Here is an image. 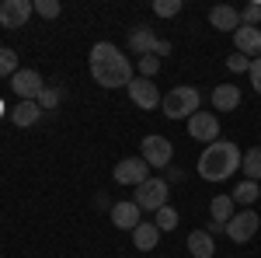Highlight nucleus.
<instances>
[{"instance_id":"7","label":"nucleus","mask_w":261,"mask_h":258,"mask_svg":"<svg viewBox=\"0 0 261 258\" xmlns=\"http://www.w3.org/2000/svg\"><path fill=\"white\" fill-rule=\"evenodd\" d=\"M125 91H129L133 105H136V108H143V112H153V108L164 101V95L157 91V84H153V80H146V77H133Z\"/></svg>"},{"instance_id":"24","label":"nucleus","mask_w":261,"mask_h":258,"mask_svg":"<svg viewBox=\"0 0 261 258\" xmlns=\"http://www.w3.org/2000/svg\"><path fill=\"white\" fill-rule=\"evenodd\" d=\"M21 66H18V53L14 49H7V45H0V77H14Z\"/></svg>"},{"instance_id":"3","label":"nucleus","mask_w":261,"mask_h":258,"mask_svg":"<svg viewBox=\"0 0 261 258\" xmlns=\"http://www.w3.org/2000/svg\"><path fill=\"white\" fill-rule=\"evenodd\" d=\"M199 101L202 95L192 87V84H178L174 91H167L161 101V108H164V115L171 122H178V119H192L195 112H199Z\"/></svg>"},{"instance_id":"29","label":"nucleus","mask_w":261,"mask_h":258,"mask_svg":"<svg viewBox=\"0 0 261 258\" xmlns=\"http://www.w3.org/2000/svg\"><path fill=\"white\" fill-rule=\"evenodd\" d=\"M60 0H35V14L39 18H60Z\"/></svg>"},{"instance_id":"17","label":"nucleus","mask_w":261,"mask_h":258,"mask_svg":"<svg viewBox=\"0 0 261 258\" xmlns=\"http://www.w3.org/2000/svg\"><path fill=\"white\" fill-rule=\"evenodd\" d=\"M157 241H161V227H157L153 220H143L140 227L133 230V244H136V251H153Z\"/></svg>"},{"instance_id":"16","label":"nucleus","mask_w":261,"mask_h":258,"mask_svg":"<svg viewBox=\"0 0 261 258\" xmlns=\"http://www.w3.org/2000/svg\"><path fill=\"white\" fill-rule=\"evenodd\" d=\"M241 105V87L237 84H220L213 87V108L216 112H233Z\"/></svg>"},{"instance_id":"2","label":"nucleus","mask_w":261,"mask_h":258,"mask_svg":"<svg viewBox=\"0 0 261 258\" xmlns=\"http://www.w3.org/2000/svg\"><path fill=\"white\" fill-rule=\"evenodd\" d=\"M241 147L233 143V139H216V143H209L205 150L199 154V175L205 181H226L233 171H241Z\"/></svg>"},{"instance_id":"8","label":"nucleus","mask_w":261,"mask_h":258,"mask_svg":"<svg viewBox=\"0 0 261 258\" xmlns=\"http://www.w3.org/2000/svg\"><path fill=\"white\" fill-rule=\"evenodd\" d=\"M112 178L119 181V185H143V181L150 178V164L143 157H125V160H119L115 164V171H112Z\"/></svg>"},{"instance_id":"20","label":"nucleus","mask_w":261,"mask_h":258,"mask_svg":"<svg viewBox=\"0 0 261 258\" xmlns=\"http://www.w3.org/2000/svg\"><path fill=\"white\" fill-rule=\"evenodd\" d=\"M230 199H233V202H241V206H251V202H258V199H261V185H258V181H247V178H244L241 185L230 192Z\"/></svg>"},{"instance_id":"30","label":"nucleus","mask_w":261,"mask_h":258,"mask_svg":"<svg viewBox=\"0 0 261 258\" xmlns=\"http://www.w3.org/2000/svg\"><path fill=\"white\" fill-rule=\"evenodd\" d=\"M226 70H230V74H247V70H251V60L241 56V53H233V56H226Z\"/></svg>"},{"instance_id":"26","label":"nucleus","mask_w":261,"mask_h":258,"mask_svg":"<svg viewBox=\"0 0 261 258\" xmlns=\"http://www.w3.org/2000/svg\"><path fill=\"white\" fill-rule=\"evenodd\" d=\"M153 14L157 18H174V14H181V0H153Z\"/></svg>"},{"instance_id":"6","label":"nucleus","mask_w":261,"mask_h":258,"mask_svg":"<svg viewBox=\"0 0 261 258\" xmlns=\"http://www.w3.org/2000/svg\"><path fill=\"white\" fill-rule=\"evenodd\" d=\"M261 227V217L254 209H241V213H233V220L226 223V238L233 241V244H247V241L258 234Z\"/></svg>"},{"instance_id":"14","label":"nucleus","mask_w":261,"mask_h":258,"mask_svg":"<svg viewBox=\"0 0 261 258\" xmlns=\"http://www.w3.org/2000/svg\"><path fill=\"white\" fill-rule=\"evenodd\" d=\"M112 223H115L119 230H129V234H133L143 223V209L133 199H129V202H115V206H112Z\"/></svg>"},{"instance_id":"28","label":"nucleus","mask_w":261,"mask_h":258,"mask_svg":"<svg viewBox=\"0 0 261 258\" xmlns=\"http://www.w3.org/2000/svg\"><path fill=\"white\" fill-rule=\"evenodd\" d=\"M136 70H140V77L153 80V77H157V70H161V60H157V56H140Z\"/></svg>"},{"instance_id":"15","label":"nucleus","mask_w":261,"mask_h":258,"mask_svg":"<svg viewBox=\"0 0 261 258\" xmlns=\"http://www.w3.org/2000/svg\"><path fill=\"white\" fill-rule=\"evenodd\" d=\"M209 25H213L216 32H237V28H241V11L230 7V4H216V7L209 11Z\"/></svg>"},{"instance_id":"31","label":"nucleus","mask_w":261,"mask_h":258,"mask_svg":"<svg viewBox=\"0 0 261 258\" xmlns=\"http://www.w3.org/2000/svg\"><path fill=\"white\" fill-rule=\"evenodd\" d=\"M247 77H251V87L261 95V56L258 60H251V70H247Z\"/></svg>"},{"instance_id":"18","label":"nucleus","mask_w":261,"mask_h":258,"mask_svg":"<svg viewBox=\"0 0 261 258\" xmlns=\"http://www.w3.org/2000/svg\"><path fill=\"white\" fill-rule=\"evenodd\" d=\"M42 115V108H39V101H18L14 108H11V122L18 126V129H28V126H35Z\"/></svg>"},{"instance_id":"4","label":"nucleus","mask_w":261,"mask_h":258,"mask_svg":"<svg viewBox=\"0 0 261 258\" xmlns=\"http://www.w3.org/2000/svg\"><path fill=\"white\" fill-rule=\"evenodd\" d=\"M167 192H171V185L164 178H146L143 185H136V206H140L143 213H157L167 206Z\"/></svg>"},{"instance_id":"11","label":"nucleus","mask_w":261,"mask_h":258,"mask_svg":"<svg viewBox=\"0 0 261 258\" xmlns=\"http://www.w3.org/2000/svg\"><path fill=\"white\" fill-rule=\"evenodd\" d=\"M42 87H45V84H42L39 70H18V74L11 77V91H14L21 101H39Z\"/></svg>"},{"instance_id":"23","label":"nucleus","mask_w":261,"mask_h":258,"mask_svg":"<svg viewBox=\"0 0 261 258\" xmlns=\"http://www.w3.org/2000/svg\"><path fill=\"white\" fill-rule=\"evenodd\" d=\"M153 223L161 227V234H167V230H178V209H174V206H164V209H157V213H153Z\"/></svg>"},{"instance_id":"1","label":"nucleus","mask_w":261,"mask_h":258,"mask_svg":"<svg viewBox=\"0 0 261 258\" xmlns=\"http://www.w3.org/2000/svg\"><path fill=\"white\" fill-rule=\"evenodd\" d=\"M87 66H91V77L98 80L101 87H129V80H133V63L125 60L122 49L112 45V42H94Z\"/></svg>"},{"instance_id":"32","label":"nucleus","mask_w":261,"mask_h":258,"mask_svg":"<svg viewBox=\"0 0 261 258\" xmlns=\"http://www.w3.org/2000/svg\"><path fill=\"white\" fill-rule=\"evenodd\" d=\"M205 234H213V238H216V234H226V227L216 223V220H209V223H205Z\"/></svg>"},{"instance_id":"25","label":"nucleus","mask_w":261,"mask_h":258,"mask_svg":"<svg viewBox=\"0 0 261 258\" xmlns=\"http://www.w3.org/2000/svg\"><path fill=\"white\" fill-rule=\"evenodd\" d=\"M60 101H63V87H42V95H39V108L53 112V108H56Z\"/></svg>"},{"instance_id":"33","label":"nucleus","mask_w":261,"mask_h":258,"mask_svg":"<svg viewBox=\"0 0 261 258\" xmlns=\"http://www.w3.org/2000/svg\"><path fill=\"white\" fill-rule=\"evenodd\" d=\"M181 178H185V171H181V168H167V178H164V181L171 185V181H181Z\"/></svg>"},{"instance_id":"22","label":"nucleus","mask_w":261,"mask_h":258,"mask_svg":"<svg viewBox=\"0 0 261 258\" xmlns=\"http://www.w3.org/2000/svg\"><path fill=\"white\" fill-rule=\"evenodd\" d=\"M209 213H213V220H216V223H223V227H226V223L233 220V199H230V196H216L213 202H209Z\"/></svg>"},{"instance_id":"21","label":"nucleus","mask_w":261,"mask_h":258,"mask_svg":"<svg viewBox=\"0 0 261 258\" xmlns=\"http://www.w3.org/2000/svg\"><path fill=\"white\" fill-rule=\"evenodd\" d=\"M241 171L247 175V181H258L261 185V147H251L241 160Z\"/></svg>"},{"instance_id":"5","label":"nucleus","mask_w":261,"mask_h":258,"mask_svg":"<svg viewBox=\"0 0 261 258\" xmlns=\"http://www.w3.org/2000/svg\"><path fill=\"white\" fill-rule=\"evenodd\" d=\"M140 157L146 160L150 168H171L174 147H171V139H167V136L150 133V136H143V143H140Z\"/></svg>"},{"instance_id":"19","label":"nucleus","mask_w":261,"mask_h":258,"mask_svg":"<svg viewBox=\"0 0 261 258\" xmlns=\"http://www.w3.org/2000/svg\"><path fill=\"white\" fill-rule=\"evenodd\" d=\"M188 251H192L195 258H213V255H216L213 234H205V230H192V234H188Z\"/></svg>"},{"instance_id":"27","label":"nucleus","mask_w":261,"mask_h":258,"mask_svg":"<svg viewBox=\"0 0 261 258\" xmlns=\"http://www.w3.org/2000/svg\"><path fill=\"white\" fill-rule=\"evenodd\" d=\"M241 25H251V28H261V0L247 4L241 11Z\"/></svg>"},{"instance_id":"10","label":"nucleus","mask_w":261,"mask_h":258,"mask_svg":"<svg viewBox=\"0 0 261 258\" xmlns=\"http://www.w3.org/2000/svg\"><path fill=\"white\" fill-rule=\"evenodd\" d=\"M188 136L202 139L205 147L216 143V139H220V119H216L213 112H195V115L188 119Z\"/></svg>"},{"instance_id":"13","label":"nucleus","mask_w":261,"mask_h":258,"mask_svg":"<svg viewBox=\"0 0 261 258\" xmlns=\"http://www.w3.org/2000/svg\"><path fill=\"white\" fill-rule=\"evenodd\" d=\"M233 45H237V53H241V56H247V60H258V56H261V28L241 25V28L233 32Z\"/></svg>"},{"instance_id":"12","label":"nucleus","mask_w":261,"mask_h":258,"mask_svg":"<svg viewBox=\"0 0 261 258\" xmlns=\"http://www.w3.org/2000/svg\"><path fill=\"white\" fill-rule=\"evenodd\" d=\"M129 49H133L136 56H157V49H161V39H157V32H153V28H146V25H136V28L129 32Z\"/></svg>"},{"instance_id":"9","label":"nucleus","mask_w":261,"mask_h":258,"mask_svg":"<svg viewBox=\"0 0 261 258\" xmlns=\"http://www.w3.org/2000/svg\"><path fill=\"white\" fill-rule=\"evenodd\" d=\"M32 14H35L32 0H4L0 4V28H24Z\"/></svg>"}]
</instances>
